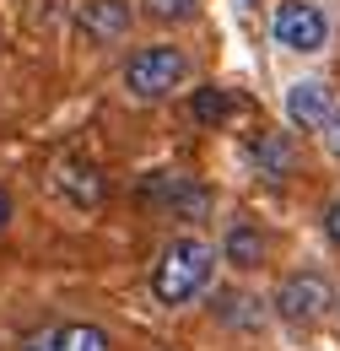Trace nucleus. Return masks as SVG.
I'll use <instances>...</instances> for the list:
<instances>
[{"label":"nucleus","mask_w":340,"mask_h":351,"mask_svg":"<svg viewBox=\"0 0 340 351\" xmlns=\"http://www.w3.org/2000/svg\"><path fill=\"white\" fill-rule=\"evenodd\" d=\"M211 270H216V249L206 238H173L162 249V260H157V270H151V298L162 308L189 303V298L206 292Z\"/></svg>","instance_id":"nucleus-1"},{"label":"nucleus","mask_w":340,"mask_h":351,"mask_svg":"<svg viewBox=\"0 0 340 351\" xmlns=\"http://www.w3.org/2000/svg\"><path fill=\"white\" fill-rule=\"evenodd\" d=\"M184 76H189V60H184L178 44H146L125 60L119 82H125V92L135 103H162V97H173L184 87Z\"/></svg>","instance_id":"nucleus-2"},{"label":"nucleus","mask_w":340,"mask_h":351,"mask_svg":"<svg viewBox=\"0 0 340 351\" xmlns=\"http://www.w3.org/2000/svg\"><path fill=\"white\" fill-rule=\"evenodd\" d=\"M141 200L157 211V217H178V221H206L216 206L211 184H200L195 173H178V168H157V173L141 178Z\"/></svg>","instance_id":"nucleus-3"},{"label":"nucleus","mask_w":340,"mask_h":351,"mask_svg":"<svg viewBox=\"0 0 340 351\" xmlns=\"http://www.w3.org/2000/svg\"><path fill=\"white\" fill-rule=\"evenodd\" d=\"M330 308H335V287H330V276H319V270H298V276H287V281L276 287V313H281L287 324H319Z\"/></svg>","instance_id":"nucleus-4"},{"label":"nucleus","mask_w":340,"mask_h":351,"mask_svg":"<svg viewBox=\"0 0 340 351\" xmlns=\"http://www.w3.org/2000/svg\"><path fill=\"white\" fill-rule=\"evenodd\" d=\"M270 33H276V44L292 49V54H319L324 38H330V16H324L313 0H287V5L276 11Z\"/></svg>","instance_id":"nucleus-5"},{"label":"nucleus","mask_w":340,"mask_h":351,"mask_svg":"<svg viewBox=\"0 0 340 351\" xmlns=\"http://www.w3.org/2000/svg\"><path fill=\"white\" fill-rule=\"evenodd\" d=\"M76 33L92 49H108L130 33V0H86L76 11Z\"/></svg>","instance_id":"nucleus-6"},{"label":"nucleus","mask_w":340,"mask_h":351,"mask_svg":"<svg viewBox=\"0 0 340 351\" xmlns=\"http://www.w3.org/2000/svg\"><path fill=\"white\" fill-rule=\"evenodd\" d=\"M54 189H60L71 206H82V211H86V206H103V200H108V178L97 173L92 162H82V157H65V162L54 168Z\"/></svg>","instance_id":"nucleus-7"},{"label":"nucleus","mask_w":340,"mask_h":351,"mask_svg":"<svg viewBox=\"0 0 340 351\" xmlns=\"http://www.w3.org/2000/svg\"><path fill=\"white\" fill-rule=\"evenodd\" d=\"M330 114H335V97H330L324 82H298V87L287 92V119L298 130H324Z\"/></svg>","instance_id":"nucleus-8"},{"label":"nucleus","mask_w":340,"mask_h":351,"mask_svg":"<svg viewBox=\"0 0 340 351\" xmlns=\"http://www.w3.org/2000/svg\"><path fill=\"white\" fill-rule=\"evenodd\" d=\"M270 254V238L259 232L254 221H232L227 227V238H221V260L232 265V270H259Z\"/></svg>","instance_id":"nucleus-9"},{"label":"nucleus","mask_w":340,"mask_h":351,"mask_svg":"<svg viewBox=\"0 0 340 351\" xmlns=\"http://www.w3.org/2000/svg\"><path fill=\"white\" fill-rule=\"evenodd\" d=\"M254 168L270 178V184L292 178V168H298V146H292V135H287V130H265L254 141Z\"/></svg>","instance_id":"nucleus-10"},{"label":"nucleus","mask_w":340,"mask_h":351,"mask_svg":"<svg viewBox=\"0 0 340 351\" xmlns=\"http://www.w3.org/2000/svg\"><path fill=\"white\" fill-rule=\"evenodd\" d=\"M60 351H114V341H108L103 324L76 319V324H60Z\"/></svg>","instance_id":"nucleus-11"},{"label":"nucleus","mask_w":340,"mask_h":351,"mask_svg":"<svg viewBox=\"0 0 340 351\" xmlns=\"http://www.w3.org/2000/svg\"><path fill=\"white\" fill-rule=\"evenodd\" d=\"M189 114H195V125H221V119L232 114V92L227 87H195Z\"/></svg>","instance_id":"nucleus-12"},{"label":"nucleus","mask_w":340,"mask_h":351,"mask_svg":"<svg viewBox=\"0 0 340 351\" xmlns=\"http://www.w3.org/2000/svg\"><path fill=\"white\" fill-rule=\"evenodd\" d=\"M141 11H146V22H157V27H184V22L200 16V0H141Z\"/></svg>","instance_id":"nucleus-13"},{"label":"nucleus","mask_w":340,"mask_h":351,"mask_svg":"<svg viewBox=\"0 0 340 351\" xmlns=\"http://www.w3.org/2000/svg\"><path fill=\"white\" fill-rule=\"evenodd\" d=\"M216 313H221L227 324H259V319H265V308H259L254 298H243V292H227V298L216 303Z\"/></svg>","instance_id":"nucleus-14"},{"label":"nucleus","mask_w":340,"mask_h":351,"mask_svg":"<svg viewBox=\"0 0 340 351\" xmlns=\"http://www.w3.org/2000/svg\"><path fill=\"white\" fill-rule=\"evenodd\" d=\"M16 351H60V330H54V324H38V330L22 335V346H16Z\"/></svg>","instance_id":"nucleus-15"},{"label":"nucleus","mask_w":340,"mask_h":351,"mask_svg":"<svg viewBox=\"0 0 340 351\" xmlns=\"http://www.w3.org/2000/svg\"><path fill=\"white\" fill-rule=\"evenodd\" d=\"M324 232H330V243H340V195L324 206Z\"/></svg>","instance_id":"nucleus-16"},{"label":"nucleus","mask_w":340,"mask_h":351,"mask_svg":"<svg viewBox=\"0 0 340 351\" xmlns=\"http://www.w3.org/2000/svg\"><path fill=\"white\" fill-rule=\"evenodd\" d=\"M324 141H330V152L340 157V108L330 114V119H324Z\"/></svg>","instance_id":"nucleus-17"},{"label":"nucleus","mask_w":340,"mask_h":351,"mask_svg":"<svg viewBox=\"0 0 340 351\" xmlns=\"http://www.w3.org/2000/svg\"><path fill=\"white\" fill-rule=\"evenodd\" d=\"M11 211H16V206H11V189H0V232L11 227Z\"/></svg>","instance_id":"nucleus-18"}]
</instances>
